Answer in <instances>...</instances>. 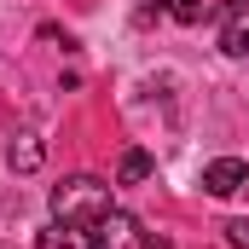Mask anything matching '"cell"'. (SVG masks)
Here are the masks:
<instances>
[{"instance_id":"6da1fadb","label":"cell","mask_w":249,"mask_h":249,"mask_svg":"<svg viewBox=\"0 0 249 249\" xmlns=\"http://www.w3.org/2000/svg\"><path fill=\"white\" fill-rule=\"evenodd\" d=\"M110 209H116V197H110V186H105V180H93V174H75V180L53 186V220H81V226H99Z\"/></svg>"},{"instance_id":"7a4b0ae2","label":"cell","mask_w":249,"mask_h":249,"mask_svg":"<svg viewBox=\"0 0 249 249\" xmlns=\"http://www.w3.org/2000/svg\"><path fill=\"white\" fill-rule=\"evenodd\" d=\"M249 186V162L244 157H214L209 168H203V191L209 197H232V191Z\"/></svg>"},{"instance_id":"3957f363","label":"cell","mask_w":249,"mask_h":249,"mask_svg":"<svg viewBox=\"0 0 249 249\" xmlns=\"http://www.w3.org/2000/svg\"><path fill=\"white\" fill-rule=\"evenodd\" d=\"M35 249H99V226H81V220H53Z\"/></svg>"},{"instance_id":"277c9868","label":"cell","mask_w":249,"mask_h":249,"mask_svg":"<svg viewBox=\"0 0 249 249\" xmlns=\"http://www.w3.org/2000/svg\"><path fill=\"white\" fill-rule=\"evenodd\" d=\"M99 249H145L139 220H133V214H122V209H110V214L99 220Z\"/></svg>"},{"instance_id":"5b68a950","label":"cell","mask_w":249,"mask_h":249,"mask_svg":"<svg viewBox=\"0 0 249 249\" xmlns=\"http://www.w3.org/2000/svg\"><path fill=\"white\" fill-rule=\"evenodd\" d=\"M151 168H157V162H151V151H127L122 168H116V180H122V186H139V180H151Z\"/></svg>"},{"instance_id":"8992f818","label":"cell","mask_w":249,"mask_h":249,"mask_svg":"<svg viewBox=\"0 0 249 249\" xmlns=\"http://www.w3.org/2000/svg\"><path fill=\"white\" fill-rule=\"evenodd\" d=\"M220 53H226V58H249V23L244 18H232V23L220 29Z\"/></svg>"},{"instance_id":"52a82bcc","label":"cell","mask_w":249,"mask_h":249,"mask_svg":"<svg viewBox=\"0 0 249 249\" xmlns=\"http://www.w3.org/2000/svg\"><path fill=\"white\" fill-rule=\"evenodd\" d=\"M12 168H18V174H35V168H41V145H35L29 133L12 145Z\"/></svg>"},{"instance_id":"ba28073f","label":"cell","mask_w":249,"mask_h":249,"mask_svg":"<svg viewBox=\"0 0 249 249\" xmlns=\"http://www.w3.org/2000/svg\"><path fill=\"white\" fill-rule=\"evenodd\" d=\"M151 6H162V12L180 18V23H203V0H151Z\"/></svg>"}]
</instances>
